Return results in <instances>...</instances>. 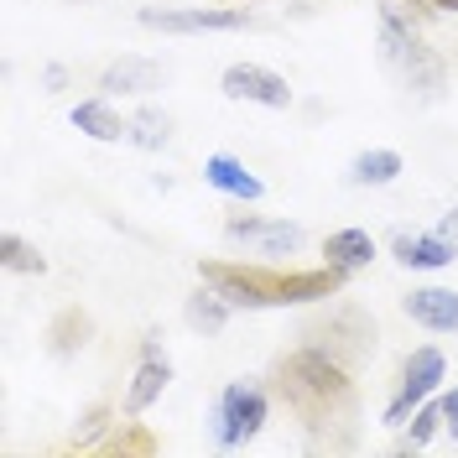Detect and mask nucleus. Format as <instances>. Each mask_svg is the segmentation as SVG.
Here are the masks:
<instances>
[{
  "label": "nucleus",
  "mask_w": 458,
  "mask_h": 458,
  "mask_svg": "<svg viewBox=\"0 0 458 458\" xmlns=\"http://www.w3.org/2000/svg\"><path fill=\"white\" fill-rule=\"evenodd\" d=\"M437 380H443V354H437V349H417L411 365H406V380H401V396L391 401V411H386V422H406V411L422 396H432Z\"/></svg>",
  "instance_id": "5"
},
{
  "label": "nucleus",
  "mask_w": 458,
  "mask_h": 458,
  "mask_svg": "<svg viewBox=\"0 0 458 458\" xmlns=\"http://www.w3.org/2000/svg\"><path fill=\"white\" fill-rule=\"evenodd\" d=\"M437 422H443V401H437V406H422V411H417V428H411V437H406V448H422V443H428L432 432H437Z\"/></svg>",
  "instance_id": "20"
},
{
  "label": "nucleus",
  "mask_w": 458,
  "mask_h": 458,
  "mask_svg": "<svg viewBox=\"0 0 458 458\" xmlns=\"http://www.w3.org/2000/svg\"><path fill=\"white\" fill-rule=\"evenodd\" d=\"M136 141L141 146H162L167 141V114H157V110L136 114Z\"/></svg>",
  "instance_id": "19"
},
{
  "label": "nucleus",
  "mask_w": 458,
  "mask_h": 458,
  "mask_svg": "<svg viewBox=\"0 0 458 458\" xmlns=\"http://www.w3.org/2000/svg\"><path fill=\"white\" fill-rule=\"evenodd\" d=\"M225 94L229 99H256V105H271V110H286L292 105V89H286L282 73L256 68V63H234L225 73Z\"/></svg>",
  "instance_id": "4"
},
{
  "label": "nucleus",
  "mask_w": 458,
  "mask_h": 458,
  "mask_svg": "<svg viewBox=\"0 0 458 458\" xmlns=\"http://www.w3.org/2000/svg\"><path fill=\"white\" fill-rule=\"evenodd\" d=\"M443 422L458 432V391H454V396H443Z\"/></svg>",
  "instance_id": "21"
},
{
  "label": "nucleus",
  "mask_w": 458,
  "mask_h": 458,
  "mask_svg": "<svg viewBox=\"0 0 458 458\" xmlns=\"http://www.w3.org/2000/svg\"><path fill=\"white\" fill-rule=\"evenodd\" d=\"M260 422H266V396H260L256 386L234 380L225 391V401H219V443H225V448H240Z\"/></svg>",
  "instance_id": "3"
},
{
  "label": "nucleus",
  "mask_w": 458,
  "mask_h": 458,
  "mask_svg": "<svg viewBox=\"0 0 458 458\" xmlns=\"http://www.w3.org/2000/svg\"><path fill=\"white\" fill-rule=\"evenodd\" d=\"M146 27L162 31H240L250 27L245 11H141Z\"/></svg>",
  "instance_id": "6"
},
{
  "label": "nucleus",
  "mask_w": 458,
  "mask_h": 458,
  "mask_svg": "<svg viewBox=\"0 0 458 458\" xmlns=\"http://www.w3.org/2000/svg\"><path fill=\"white\" fill-rule=\"evenodd\" d=\"M188 323L203 334H219L225 328V297H193L188 302Z\"/></svg>",
  "instance_id": "17"
},
{
  "label": "nucleus",
  "mask_w": 458,
  "mask_h": 458,
  "mask_svg": "<svg viewBox=\"0 0 458 458\" xmlns=\"http://www.w3.org/2000/svg\"><path fill=\"white\" fill-rule=\"evenodd\" d=\"M406 313L417 318L422 328H432V334H458V292H448V286H422V292L406 297Z\"/></svg>",
  "instance_id": "8"
},
{
  "label": "nucleus",
  "mask_w": 458,
  "mask_h": 458,
  "mask_svg": "<svg viewBox=\"0 0 458 458\" xmlns=\"http://www.w3.org/2000/svg\"><path fill=\"white\" fill-rule=\"evenodd\" d=\"M443 234H454V240H458V203H454V214L443 219Z\"/></svg>",
  "instance_id": "22"
},
{
  "label": "nucleus",
  "mask_w": 458,
  "mask_h": 458,
  "mask_svg": "<svg viewBox=\"0 0 458 458\" xmlns=\"http://www.w3.org/2000/svg\"><path fill=\"white\" fill-rule=\"evenodd\" d=\"M203 177H208L219 193H229V199H260V177H250L234 157H208V162H203Z\"/></svg>",
  "instance_id": "11"
},
{
  "label": "nucleus",
  "mask_w": 458,
  "mask_h": 458,
  "mask_svg": "<svg viewBox=\"0 0 458 458\" xmlns=\"http://www.w3.org/2000/svg\"><path fill=\"white\" fill-rule=\"evenodd\" d=\"M396 172H401V157H396V151H365V157H354L349 177H354V182H391Z\"/></svg>",
  "instance_id": "16"
},
{
  "label": "nucleus",
  "mask_w": 458,
  "mask_h": 458,
  "mask_svg": "<svg viewBox=\"0 0 458 458\" xmlns=\"http://www.w3.org/2000/svg\"><path fill=\"white\" fill-rule=\"evenodd\" d=\"M339 286V266L328 271H302V276H282V302H318Z\"/></svg>",
  "instance_id": "15"
},
{
  "label": "nucleus",
  "mask_w": 458,
  "mask_h": 458,
  "mask_svg": "<svg viewBox=\"0 0 458 458\" xmlns=\"http://www.w3.org/2000/svg\"><path fill=\"white\" fill-rule=\"evenodd\" d=\"M323 256H328V266H339V271H360V266H370L375 240L365 229H339V234H328Z\"/></svg>",
  "instance_id": "12"
},
{
  "label": "nucleus",
  "mask_w": 458,
  "mask_h": 458,
  "mask_svg": "<svg viewBox=\"0 0 458 458\" xmlns=\"http://www.w3.org/2000/svg\"><path fill=\"white\" fill-rule=\"evenodd\" d=\"M73 125H79V131H89L94 141H120V136L131 131V125H125V120H120L110 105H99V99L79 105V110H73Z\"/></svg>",
  "instance_id": "14"
},
{
  "label": "nucleus",
  "mask_w": 458,
  "mask_h": 458,
  "mask_svg": "<svg viewBox=\"0 0 458 458\" xmlns=\"http://www.w3.org/2000/svg\"><path fill=\"white\" fill-rule=\"evenodd\" d=\"M172 380V370H167V360H157V349H146V365L136 370V386H131V411H146L151 401L162 396V386Z\"/></svg>",
  "instance_id": "13"
},
{
  "label": "nucleus",
  "mask_w": 458,
  "mask_h": 458,
  "mask_svg": "<svg viewBox=\"0 0 458 458\" xmlns=\"http://www.w3.org/2000/svg\"><path fill=\"white\" fill-rule=\"evenodd\" d=\"M432 5H443V11H458V0H432Z\"/></svg>",
  "instance_id": "23"
},
{
  "label": "nucleus",
  "mask_w": 458,
  "mask_h": 458,
  "mask_svg": "<svg viewBox=\"0 0 458 458\" xmlns=\"http://www.w3.org/2000/svg\"><path fill=\"white\" fill-rule=\"evenodd\" d=\"M203 282H214V292L225 302H240V308H271L282 302V276H260V271H245V266H203Z\"/></svg>",
  "instance_id": "2"
},
{
  "label": "nucleus",
  "mask_w": 458,
  "mask_h": 458,
  "mask_svg": "<svg viewBox=\"0 0 458 458\" xmlns=\"http://www.w3.org/2000/svg\"><path fill=\"white\" fill-rule=\"evenodd\" d=\"M454 250V234H396V260L401 266H422V271H437L448 266Z\"/></svg>",
  "instance_id": "9"
},
{
  "label": "nucleus",
  "mask_w": 458,
  "mask_h": 458,
  "mask_svg": "<svg viewBox=\"0 0 458 458\" xmlns=\"http://www.w3.org/2000/svg\"><path fill=\"white\" fill-rule=\"evenodd\" d=\"M162 84V73H157V63H146V57H120L105 68V79L99 89H110V94H146V89Z\"/></svg>",
  "instance_id": "10"
},
{
  "label": "nucleus",
  "mask_w": 458,
  "mask_h": 458,
  "mask_svg": "<svg viewBox=\"0 0 458 458\" xmlns=\"http://www.w3.org/2000/svg\"><path fill=\"white\" fill-rule=\"evenodd\" d=\"M282 375H286V380H282L286 396L297 401L302 411H308L313 401H323V406H328V401H349V380H344V370L328 360V354H318V349L292 354Z\"/></svg>",
  "instance_id": "1"
},
{
  "label": "nucleus",
  "mask_w": 458,
  "mask_h": 458,
  "mask_svg": "<svg viewBox=\"0 0 458 458\" xmlns=\"http://www.w3.org/2000/svg\"><path fill=\"white\" fill-rule=\"evenodd\" d=\"M5 266H11V271H42V256L31 250L27 240H16V234H5Z\"/></svg>",
  "instance_id": "18"
},
{
  "label": "nucleus",
  "mask_w": 458,
  "mask_h": 458,
  "mask_svg": "<svg viewBox=\"0 0 458 458\" xmlns=\"http://www.w3.org/2000/svg\"><path fill=\"white\" fill-rule=\"evenodd\" d=\"M229 234L234 240H250L260 256H286L302 245V229L286 225V219H229Z\"/></svg>",
  "instance_id": "7"
}]
</instances>
